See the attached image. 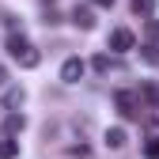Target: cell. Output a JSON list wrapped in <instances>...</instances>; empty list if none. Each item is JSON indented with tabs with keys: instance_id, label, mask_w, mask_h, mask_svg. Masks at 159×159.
<instances>
[{
	"instance_id": "obj_1",
	"label": "cell",
	"mask_w": 159,
	"mask_h": 159,
	"mask_svg": "<svg viewBox=\"0 0 159 159\" xmlns=\"http://www.w3.org/2000/svg\"><path fill=\"white\" fill-rule=\"evenodd\" d=\"M8 53H11L23 68H38V61H42V53H38L23 34H11V38H8Z\"/></svg>"
},
{
	"instance_id": "obj_2",
	"label": "cell",
	"mask_w": 159,
	"mask_h": 159,
	"mask_svg": "<svg viewBox=\"0 0 159 159\" xmlns=\"http://www.w3.org/2000/svg\"><path fill=\"white\" fill-rule=\"evenodd\" d=\"M114 106H117V114H121V117H136V114L144 110L140 98H136L133 91H117V95H114Z\"/></svg>"
},
{
	"instance_id": "obj_3",
	"label": "cell",
	"mask_w": 159,
	"mask_h": 159,
	"mask_svg": "<svg viewBox=\"0 0 159 159\" xmlns=\"http://www.w3.org/2000/svg\"><path fill=\"white\" fill-rule=\"evenodd\" d=\"M133 42H136V38H133V30H129V27H117V30L110 34V49H114V53H129V49H133Z\"/></svg>"
},
{
	"instance_id": "obj_4",
	"label": "cell",
	"mask_w": 159,
	"mask_h": 159,
	"mask_svg": "<svg viewBox=\"0 0 159 159\" xmlns=\"http://www.w3.org/2000/svg\"><path fill=\"white\" fill-rule=\"evenodd\" d=\"M80 76H84V61H80V57H68L61 65V80L65 84H80Z\"/></svg>"
},
{
	"instance_id": "obj_5",
	"label": "cell",
	"mask_w": 159,
	"mask_h": 159,
	"mask_svg": "<svg viewBox=\"0 0 159 159\" xmlns=\"http://www.w3.org/2000/svg\"><path fill=\"white\" fill-rule=\"evenodd\" d=\"M72 23H76L80 30H91V27H95V11H91L87 4H76V8H72Z\"/></svg>"
},
{
	"instance_id": "obj_6",
	"label": "cell",
	"mask_w": 159,
	"mask_h": 159,
	"mask_svg": "<svg viewBox=\"0 0 159 159\" xmlns=\"http://www.w3.org/2000/svg\"><path fill=\"white\" fill-rule=\"evenodd\" d=\"M140 95L148 98V106H152V110H159V84H152V80H144V84H140Z\"/></svg>"
},
{
	"instance_id": "obj_7",
	"label": "cell",
	"mask_w": 159,
	"mask_h": 159,
	"mask_svg": "<svg viewBox=\"0 0 159 159\" xmlns=\"http://www.w3.org/2000/svg\"><path fill=\"white\" fill-rule=\"evenodd\" d=\"M125 140H129V136H125V129H121V125L106 129V144H110V148H125Z\"/></svg>"
},
{
	"instance_id": "obj_8",
	"label": "cell",
	"mask_w": 159,
	"mask_h": 159,
	"mask_svg": "<svg viewBox=\"0 0 159 159\" xmlns=\"http://www.w3.org/2000/svg\"><path fill=\"white\" fill-rule=\"evenodd\" d=\"M23 125H27V117H23V114H8L4 133H8V136H15V133H23Z\"/></svg>"
},
{
	"instance_id": "obj_9",
	"label": "cell",
	"mask_w": 159,
	"mask_h": 159,
	"mask_svg": "<svg viewBox=\"0 0 159 159\" xmlns=\"http://www.w3.org/2000/svg\"><path fill=\"white\" fill-rule=\"evenodd\" d=\"M15 155H19V144L11 136H4V140H0V159H15Z\"/></svg>"
},
{
	"instance_id": "obj_10",
	"label": "cell",
	"mask_w": 159,
	"mask_h": 159,
	"mask_svg": "<svg viewBox=\"0 0 159 159\" xmlns=\"http://www.w3.org/2000/svg\"><path fill=\"white\" fill-rule=\"evenodd\" d=\"M133 11L136 15H152L155 11V0H133Z\"/></svg>"
},
{
	"instance_id": "obj_11",
	"label": "cell",
	"mask_w": 159,
	"mask_h": 159,
	"mask_svg": "<svg viewBox=\"0 0 159 159\" xmlns=\"http://www.w3.org/2000/svg\"><path fill=\"white\" fill-rule=\"evenodd\" d=\"M144 155H148V159H159V136H148V144H144Z\"/></svg>"
},
{
	"instance_id": "obj_12",
	"label": "cell",
	"mask_w": 159,
	"mask_h": 159,
	"mask_svg": "<svg viewBox=\"0 0 159 159\" xmlns=\"http://www.w3.org/2000/svg\"><path fill=\"white\" fill-rule=\"evenodd\" d=\"M91 68H95V72H110V57H106V53H98L95 61H91Z\"/></svg>"
},
{
	"instance_id": "obj_13",
	"label": "cell",
	"mask_w": 159,
	"mask_h": 159,
	"mask_svg": "<svg viewBox=\"0 0 159 159\" xmlns=\"http://www.w3.org/2000/svg\"><path fill=\"white\" fill-rule=\"evenodd\" d=\"M8 106H23V91H8Z\"/></svg>"
},
{
	"instance_id": "obj_14",
	"label": "cell",
	"mask_w": 159,
	"mask_h": 159,
	"mask_svg": "<svg viewBox=\"0 0 159 159\" xmlns=\"http://www.w3.org/2000/svg\"><path fill=\"white\" fill-rule=\"evenodd\" d=\"M95 4H98V8H110V4H114V0H95Z\"/></svg>"
},
{
	"instance_id": "obj_15",
	"label": "cell",
	"mask_w": 159,
	"mask_h": 159,
	"mask_svg": "<svg viewBox=\"0 0 159 159\" xmlns=\"http://www.w3.org/2000/svg\"><path fill=\"white\" fill-rule=\"evenodd\" d=\"M152 38H159V23H152Z\"/></svg>"
},
{
	"instance_id": "obj_16",
	"label": "cell",
	"mask_w": 159,
	"mask_h": 159,
	"mask_svg": "<svg viewBox=\"0 0 159 159\" xmlns=\"http://www.w3.org/2000/svg\"><path fill=\"white\" fill-rule=\"evenodd\" d=\"M0 84H4V68H0Z\"/></svg>"
}]
</instances>
